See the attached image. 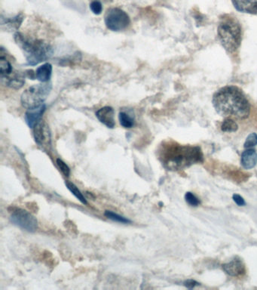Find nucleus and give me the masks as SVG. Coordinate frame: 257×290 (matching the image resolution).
<instances>
[{"label":"nucleus","mask_w":257,"mask_h":290,"mask_svg":"<svg viewBox=\"0 0 257 290\" xmlns=\"http://www.w3.org/2000/svg\"><path fill=\"white\" fill-rule=\"evenodd\" d=\"M52 83L43 82L28 88L23 92L21 102L23 107L28 110H32L44 105L52 90Z\"/></svg>","instance_id":"nucleus-5"},{"label":"nucleus","mask_w":257,"mask_h":290,"mask_svg":"<svg viewBox=\"0 0 257 290\" xmlns=\"http://www.w3.org/2000/svg\"><path fill=\"white\" fill-rule=\"evenodd\" d=\"M238 126L233 119L227 118L224 121L221 126V129L224 132H235L238 130Z\"/></svg>","instance_id":"nucleus-21"},{"label":"nucleus","mask_w":257,"mask_h":290,"mask_svg":"<svg viewBox=\"0 0 257 290\" xmlns=\"http://www.w3.org/2000/svg\"><path fill=\"white\" fill-rule=\"evenodd\" d=\"M10 220L15 225L28 232H35L38 228L37 219L29 212L22 209L13 210Z\"/></svg>","instance_id":"nucleus-7"},{"label":"nucleus","mask_w":257,"mask_h":290,"mask_svg":"<svg viewBox=\"0 0 257 290\" xmlns=\"http://www.w3.org/2000/svg\"><path fill=\"white\" fill-rule=\"evenodd\" d=\"M163 161L171 170L184 169L203 161V153L198 146L170 145L163 151Z\"/></svg>","instance_id":"nucleus-2"},{"label":"nucleus","mask_w":257,"mask_h":290,"mask_svg":"<svg viewBox=\"0 0 257 290\" xmlns=\"http://www.w3.org/2000/svg\"><path fill=\"white\" fill-rule=\"evenodd\" d=\"M15 40L24 52L27 63L31 66L45 62L53 55L52 47L44 41L31 39L21 33L15 34Z\"/></svg>","instance_id":"nucleus-3"},{"label":"nucleus","mask_w":257,"mask_h":290,"mask_svg":"<svg viewBox=\"0 0 257 290\" xmlns=\"http://www.w3.org/2000/svg\"><path fill=\"white\" fill-rule=\"evenodd\" d=\"M213 105L217 113L224 117L247 119L251 112V105L246 97L235 86L219 89L213 97Z\"/></svg>","instance_id":"nucleus-1"},{"label":"nucleus","mask_w":257,"mask_h":290,"mask_svg":"<svg viewBox=\"0 0 257 290\" xmlns=\"http://www.w3.org/2000/svg\"><path fill=\"white\" fill-rule=\"evenodd\" d=\"M57 164L59 166L61 171L62 172V173H63L65 176H69V174H70V169H69V166H68L63 160H61V159H58V160H57Z\"/></svg>","instance_id":"nucleus-25"},{"label":"nucleus","mask_w":257,"mask_h":290,"mask_svg":"<svg viewBox=\"0 0 257 290\" xmlns=\"http://www.w3.org/2000/svg\"><path fill=\"white\" fill-rule=\"evenodd\" d=\"M232 198H233L235 203H236L238 206H239V207H244V206L246 205V203L244 201L243 197H241V196L238 195V194H234Z\"/></svg>","instance_id":"nucleus-26"},{"label":"nucleus","mask_w":257,"mask_h":290,"mask_svg":"<svg viewBox=\"0 0 257 290\" xmlns=\"http://www.w3.org/2000/svg\"><path fill=\"white\" fill-rule=\"evenodd\" d=\"M66 186L68 189H69V191L81 202V203H83V204L87 205L88 202L87 200H85V197H84L83 194H82V192L79 190L77 187L73 183L69 182V181H66Z\"/></svg>","instance_id":"nucleus-19"},{"label":"nucleus","mask_w":257,"mask_h":290,"mask_svg":"<svg viewBox=\"0 0 257 290\" xmlns=\"http://www.w3.org/2000/svg\"><path fill=\"white\" fill-rule=\"evenodd\" d=\"M45 105H42L39 108L32 109V110H28V111L25 113V121L28 126L31 129H34L36 125L42 120V116L45 113Z\"/></svg>","instance_id":"nucleus-11"},{"label":"nucleus","mask_w":257,"mask_h":290,"mask_svg":"<svg viewBox=\"0 0 257 290\" xmlns=\"http://www.w3.org/2000/svg\"><path fill=\"white\" fill-rule=\"evenodd\" d=\"M220 42L227 52H236L241 42V28L239 23L233 18H224L218 27Z\"/></svg>","instance_id":"nucleus-4"},{"label":"nucleus","mask_w":257,"mask_h":290,"mask_svg":"<svg viewBox=\"0 0 257 290\" xmlns=\"http://www.w3.org/2000/svg\"><path fill=\"white\" fill-rule=\"evenodd\" d=\"M119 122L122 127L130 129L134 126V118L126 112L122 111L119 113Z\"/></svg>","instance_id":"nucleus-18"},{"label":"nucleus","mask_w":257,"mask_h":290,"mask_svg":"<svg viewBox=\"0 0 257 290\" xmlns=\"http://www.w3.org/2000/svg\"><path fill=\"white\" fill-rule=\"evenodd\" d=\"M104 216H106L109 219L112 221H116V222L122 223V224H129L131 223V221L129 220L127 218L123 217L117 213H113L112 211H106L104 213Z\"/></svg>","instance_id":"nucleus-20"},{"label":"nucleus","mask_w":257,"mask_h":290,"mask_svg":"<svg viewBox=\"0 0 257 290\" xmlns=\"http://www.w3.org/2000/svg\"><path fill=\"white\" fill-rule=\"evenodd\" d=\"M90 8L95 15H98L101 14L103 11V6H102L101 2H99L97 0L94 1L91 3Z\"/></svg>","instance_id":"nucleus-24"},{"label":"nucleus","mask_w":257,"mask_h":290,"mask_svg":"<svg viewBox=\"0 0 257 290\" xmlns=\"http://www.w3.org/2000/svg\"><path fill=\"white\" fill-rule=\"evenodd\" d=\"M224 271L231 277H239L245 274V265L241 260L238 258L232 260L230 262L223 265Z\"/></svg>","instance_id":"nucleus-12"},{"label":"nucleus","mask_w":257,"mask_h":290,"mask_svg":"<svg viewBox=\"0 0 257 290\" xmlns=\"http://www.w3.org/2000/svg\"><path fill=\"white\" fill-rule=\"evenodd\" d=\"M185 200L187 202V203L190 205V206H192V207H198V205H200V203H201L199 199L195 197L192 192H187L186 193Z\"/></svg>","instance_id":"nucleus-23"},{"label":"nucleus","mask_w":257,"mask_h":290,"mask_svg":"<svg viewBox=\"0 0 257 290\" xmlns=\"http://www.w3.org/2000/svg\"><path fill=\"white\" fill-rule=\"evenodd\" d=\"M25 73L19 71H14L12 73L4 77H1V82L5 86L14 89H19L25 83Z\"/></svg>","instance_id":"nucleus-9"},{"label":"nucleus","mask_w":257,"mask_h":290,"mask_svg":"<svg viewBox=\"0 0 257 290\" xmlns=\"http://www.w3.org/2000/svg\"><path fill=\"white\" fill-rule=\"evenodd\" d=\"M257 145V133H251L247 138L246 142L244 143V148L249 149L255 147Z\"/></svg>","instance_id":"nucleus-22"},{"label":"nucleus","mask_w":257,"mask_h":290,"mask_svg":"<svg viewBox=\"0 0 257 290\" xmlns=\"http://www.w3.org/2000/svg\"><path fill=\"white\" fill-rule=\"evenodd\" d=\"M34 139L41 147H48L51 145V134L49 128L42 120L34 127Z\"/></svg>","instance_id":"nucleus-8"},{"label":"nucleus","mask_w":257,"mask_h":290,"mask_svg":"<svg viewBox=\"0 0 257 290\" xmlns=\"http://www.w3.org/2000/svg\"><path fill=\"white\" fill-rule=\"evenodd\" d=\"M13 72L12 65L4 56L3 53L1 52V57H0V75H1V77L8 76Z\"/></svg>","instance_id":"nucleus-17"},{"label":"nucleus","mask_w":257,"mask_h":290,"mask_svg":"<svg viewBox=\"0 0 257 290\" xmlns=\"http://www.w3.org/2000/svg\"><path fill=\"white\" fill-rule=\"evenodd\" d=\"M241 165L246 169L255 167L257 163V153L254 149L249 148L244 150L241 154Z\"/></svg>","instance_id":"nucleus-14"},{"label":"nucleus","mask_w":257,"mask_h":290,"mask_svg":"<svg viewBox=\"0 0 257 290\" xmlns=\"http://www.w3.org/2000/svg\"><path fill=\"white\" fill-rule=\"evenodd\" d=\"M52 66L51 64L46 63L37 68L35 71V76L36 79L42 82H47L49 81L52 76Z\"/></svg>","instance_id":"nucleus-15"},{"label":"nucleus","mask_w":257,"mask_h":290,"mask_svg":"<svg viewBox=\"0 0 257 290\" xmlns=\"http://www.w3.org/2000/svg\"><path fill=\"white\" fill-rule=\"evenodd\" d=\"M199 285L200 284H198V282L194 281V280H187V281H186L185 282H184V286L189 289H193L194 287Z\"/></svg>","instance_id":"nucleus-27"},{"label":"nucleus","mask_w":257,"mask_h":290,"mask_svg":"<svg viewBox=\"0 0 257 290\" xmlns=\"http://www.w3.org/2000/svg\"><path fill=\"white\" fill-rule=\"evenodd\" d=\"M23 21V16L21 15H17L15 18H1V24L2 26L5 27L7 30L9 31H16L21 26Z\"/></svg>","instance_id":"nucleus-16"},{"label":"nucleus","mask_w":257,"mask_h":290,"mask_svg":"<svg viewBox=\"0 0 257 290\" xmlns=\"http://www.w3.org/2000/svg\"><path fill=\"white\" fill-rule=\"evenodd\" d=\"M237 11L242 13L257 14V0H231Z\"/></svg>","instance_id":"nucleus-13"},{"label":"nucleus","mask_w":257,"mask_h":290,"mask_svg":"<svg viewBox=\"0 0 257 290\" xmlns=\"http://www.w3.org/2000/svg\"><path fill=\"white\" fill-rule=\"evenodd\" d=\"M104 21L106 28L115 32L126 29L130 22L128 15L119 8H112L108 10L105 15Z\"/></svg>","instance_id":"nucleus-6"},{"label":"nucleus","mask_w":257,"mask_h":290,"mask_svg":"<svg viewBox=\"0 0 257 290\" xmlns=\"http://www.w3.org/2000/svg\"><path fill=\"white\" fill-rule=\"evenodd\" d=\"M96 116L100 123L109 129L115 127V112L111 107H103L96 112Z\"/></svg>","instance_id":"nucleus-10"}]
</instances>
